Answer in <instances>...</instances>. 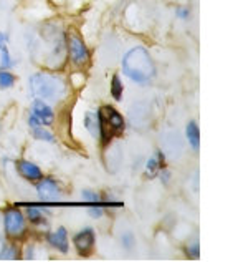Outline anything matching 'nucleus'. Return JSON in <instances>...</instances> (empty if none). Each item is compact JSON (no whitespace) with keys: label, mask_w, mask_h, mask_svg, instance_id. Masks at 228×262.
Returning a JSON list of instances; mask_svg holds the SVG:
<instances>
[{"label":"nucleus","mask_w":228,"mask_h":262,"mask_svg":"<svg viewBox=\"0 0 228 262\" xmlns=\"http://www.w3.org/2000/svg\"><path fill=\"white\" fill-rule=\"evenodd\" d=\"M122 70L131 80L137 83H146L156 75L154 61L142 47H136L126 53L122 60Z\"/></svg>","instance_id":"f257e3e1"},{"label":"nucleus","mask_w":228,"mask_h":262,"mask_svg":"<svg viewBox=\"0 0 228 262\" xmlns=\"http://www.w3.org/2000/svg\"><path fill=\"white\" fill-rule=\"evenodd\" d=\"M32 93L41 101L57 103L66 95V85L53 73H37L30 80Z\"/></svg>","instance_id":"f03ea898"},{"label":"nucleus","mask_w":228,"mask_h":262,"mask_svg":"<svg viewBox=\"0 0 228 262\" xmlns=\"http://www.w3.org/2000/svg\"><path fill=\"white\" fill-rule=\"evenodd\" d=\"M98 116H99V135L103 136L101 138L103 143L106 144V143H109V140H111L114 135L121 133L124 129V120H122V116L111 106L101 108V113Z\"/></svg>","instance_id":"7ed1b4c3"},{"label":"nucleus","mask_w":228,"mask_h":262,"mask_svg":"<svg viewBox=\"0 0 228 262\" xmlns=\"http://www.w3.org/2000/svg\"><path fill=\"white\" fill-rule=\"evenodd\" d=\"M68 53H70V60L74 67L81 68L89 63L88 48L81 40V37L74 32H70V35H68Z\"/></svg>","instance_id":"20e7f679"},{"label":"nucleus","mask_w":228,"mask_h":262,"mask_svg":"<svg viewBox=\"0 0 228 262\" xmlns=\"http://www.w3.org/2000/svg\"><path fill=\"white\" fill-rule=\"evenodd\" d=\"M5 231L7 236L13 239L22 237L25 234V217L17 208H10L5 211Z\"/></svg>","instance_id":"39448f33"},{"label":"nucleus","mask_w":228,"mask_h":262,"mask_svg":"<svg viewBox=\"0 0 228 262\" xmlns=\"http://www.w3.org/2000/svg\"><path fill=\"white\" fill-rule=\"evenodd\" d=\"M55 120L52 108L46 105L45 101H35L32 106V116H30V126H50Z\"/></svg>","instance_id":"423d86ee"},{"label":"nucleus","mask_w":228,"mask_h":262,"mask_svg":"<svg viewBox=\"0 0 228 262\" xmlns=\"http://www.w3.org/2000/svg\"><path fill=\"white\" fill-rule=\"evenodd\" d=\"M74 246L76 249H78V252L81 254L83 257H86L91 254L93 247H94V234L91 229H85L83 232L76 234L74 237Z\"/></svg>","instance_id":"0eeeda50"},{"label":"nucleus","mask_w":228,"mask_h":262,"mask_svg":"<svg viewBox=\"0 0 228 262\" xmlns=\"http://www.w3.org/2000/svg\"><path fill=\"white\" fill-rule=\"evenodd\" d=\"M38 196L45 201H50V199H57L60 194V188L58 184L53 181V179H41L40 184L37 186Z\"/></svg>","instance_id":"6e6552de"},{"label":"nucleus","mask_w":228,"mask_h":262,"mask_svg":"<svg viewBox=\"0 0 228 262\" xmlns=\"http://www.w3.org/2000/svg\"><path fill=\"white\" fill-rule=\"evenodd\" d=\"M48 243H50L53 247H57L60 252H66L68 251V236H66L65 227H60L57 232L48 234Z\"/></svg>","instance_id":"1a4fd4ad"},{"label":"nucleus","mask_w":228,"mask_h":262,"mask_svg":"<svg viewBox=\"0 0 228 262\" xmlns=\"http://www.w3.org/2000/svg\"><path fill=\"white\" fill-rule=\"evenodd\" d=\"M18 173L23 178L30 179V181H38L41 178V171L37 164H33L30 161H20L18 163Z\"/></svg>","instance_id":"9d476101"},{"label":"nucleus","mask_w":228,"mask_h":262,"mask_svg":"<svg viewBox=\"0 0 228 262\" xmlns=\"http://www.w3.org/2000/svg\"><path fill=\"white\" fill-rule=\"evenodd\" d=\"M162 166H164V156H162V153H159L157 151V153L152 156L146 164V176L156 178L159 173H161Z\"/></svg>","instance_id":"9b49d317"},{"label":"nucleus","mask_w":228,"mask_h":262,"mask_svg":"<svg viewBox=\"0 0 228 262\" xmlns=\"http://www.w3.org/2000/svg\"><path fill=\"white\" fill-rule=\"evenodd\" d=\"M85 125L89 131V135L93 138H98L99 136V116L93 113V112H88L85 116Z\"/></svg>","instance_id":"f8f14e48"},{"label":"nucleus","mask_w":228,"mask_h":262,"mask_svg":"<svg viewBox=\"0 0 228 262\" xmlns=\"http://www.w3.org/2000/svg\"><path fill=\"white\" fill-rule=\"evenodd\" d=\"M12 65V60H10V53L7 50V45H5V35L0 33V68H9Z\"/></svg>","instance_id":"ddd939ff"},{"label":"nucleus","mask_w":228,"mask_h":262,"mask_svg":"<svg viewBox=\"0 0 228 262\" xmlns=\"http://www.w3.org/2000/svg\"><path fill=\"white\" fill-rule=\"evenodd\" d=\"M198 128L195 123H189V126H187V138H189V141L192 144V148L193 149H198V144H200V140H198Z\"/></svg>","instance_id":"4468645a"},{"label":"nucleus","mask_w":228,"mask_h":262,"mask_svg":"<svg viewBox=\"0 0 228 262\" xmlns=\"http://www.w3.org/2000/svg\"><path fill=\"white\" fill-rule=\"evenodd\" d=\"M33 129V135H35V138H38V140H43V141H53V135L50 133V131H46L45 128H41L40 125L37 126H32Z\"/></svg>","instance_id":"2eb2a0df"},{"label":"nucleus","mask_w":228,"mask_h":262,"mask_svg":"<svg viewBox=\"0 0 228 262\" xmlns=\"http://www.w3.org/2000/svg\"><path fill=\"white\" fill-rule=\"evenodd\" d=\"M0 259H4V260L18 259V249H17V247H13V246H9V247L4 246L2 252H0Z\"/></svg>","instance_id":"dca6fc26"},{"label":"nucleus","mask_w":228,"mask_h":262,"mask_svg":"<svg viewBox=\"0 0 228 262\" xmlns=\"http://www.w3.org/2000/svg\"><path fill=\"white\" fill-rule=\"evenodd\" d=\"M111 95L114 96V100H121V96H122V83H121V78L117 77V75H114V77H113Z\"/></svg>","instance_id":"f3484780"},{"label":"nucleus","mask_w":228,"mask_h":262,"mask_svg":"<svg viewBox=\"0 0 228 262\" xmlns=\"http://www.w3.org/2000/svg\"><path fill=\"white\" fill-rule=\"evenodd\" d=\"M13 75H10L9 72H0V88H9L13 85Z\"/></svg>","instance_id":"a211bd4d"},{"label":"nucleus","mask_w":228,"mask_h":262,"mask_svg":"<svg viewBox=\"0 0 228 262\" xmlns=\"http://www.w3.org/2000/svg\"><path fill=\"white\" fill-rule=\"evenodd\" d=\"M27 216H29V219L32 221V223H41V221H43V214H41L40 209H37V208L27 209Z\"/></svg>","instance_id":"6ab92c4d"},{"label":"nucleus","mask_w":228,"mask_h":262,"mask_svg":"<svg viewBox=\"0 0 228 262\" xmlns=\"http://www.w3.org/2000/svg\"><path fill=\"white\" fill-rule=\"evenodd\" d=\"M187 254L190 256V259H198V244L193 243L190 247H187Z\"/></svg>","instance_id":"aec40b11"},{"label":"nucleus","mask_w":228,"mask_h":262,"mask_svg":"<svg viewBox=\"0 0 228 262\" xmlns=\"http://www.w3.org/2000/svg\"><path fill=\"white\" fill-rule=\"evenodd\" d=\"M83 196H85V199L89 203H98V196H96L94 192H91V191H85V192H83Z\"/></svg>","instance_id":"412c9836"},{"label":"nucleus","mask_w":228,"mask_h":262,"mask_svg":"<svg viewBox=\"0 0 228 262\" xmlns=\"http://www.w3.org/2000/svg\"><path fill=\"white\" fill-rule=\"evenodd\" d=\"M187 15H189V10H187V9H179V17L185 18Z\"/></svg>","instance_id":"4be33fe9"},{"label":"nucleus","mask_w":228,"mask_h":262,"mask_svg":"<svg viewBox=\"0 0 228 262\" xmlns=\"http://www.w3.org/2000/svg\"><path fill=\"white\" fill-rule=\"evenodd\" d=\"M161 176H162V181H164V183H167V181H169V173H167V171H164V173H162Z\"/></svg>","instance_id":"5701e85b"},{"label":"nucleus","mask_w":228,"mask_h":262,"mask_svg":"<svg viewBox=\"0 0 228 262\" xmlns=\"http://www.w3.org/2000/svg\"><path fill=\"white\" fill-rule=\"evenodd\" d=\"M2 249H4V243H2V239H0V252H2Z\"/></svg>","instance_id":"b1692460"}]
</instances>
